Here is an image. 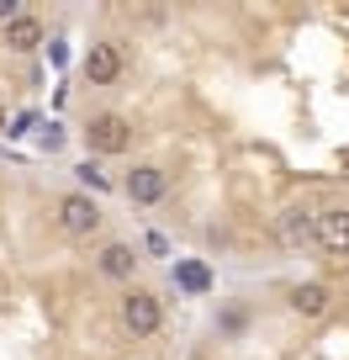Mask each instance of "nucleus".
<instances>
[{
    "label": "nucleus",
    "instance_id": "3",
    "mask_svg": "<svg viewBox=\"0 0 349 360\" xmlns=\"http://www.w3.org/2000/svg\"><path fill=\"white\" fill-rule=\"evenodd\" d=\"M127 143H133V122L117 112H96L91 122H85V148L91 154H127Z\"/></svg>",
    "mask_w": 349,
    "mask_h": 360
},
{
    "label": "nucleus",
    "instance_id": "1",
    "mask_svg": "<svg viewBox=\"0 0 349 360\" xmlns=\"http://www.w3.org/2000/svg\"><path fill=\"white\" fill-rule=\"evenodd\" d=\"M122 328L133 339H154L159 328H164V302H159V292H148V286H127V297H122Z\"/></svg>",
    "mask_w": 349,
    "mask_h": 360
},
{
    "label": "nucleus",
    "instance_id": "10",
    "mask_svg": "<svg viewBox=\"0 0 349 360\" xmlns=\"http://www.w3.org/2000/svg\"><path fill=\"white\" fill-rule=\"evenodd\" d=\"M43 43V22L37 16H16V22H6V48H16V53H32V48Z\"/></svg>",
    "mask_w": 349,
    "mask_h": 360
},
{
    "label": "nucleus",
    "instance_id": "15",
    "mask_svg": "<svg viewBox=\"0 0 349 360\" xmlns=\"http://www.w3.org/2000/svg\"><path fill=\"white\" fill-rule=\"evenodd\" d=\"M138 360H143V355H138Z\"/></svg>",
    "mask_w": 349,
    "mask_h": 360
},
{
    "label": "nucleus",
    "instance_id": "13",
    "mask_svg": "<svg viewBox=\"0 0 349 360\" xmlns=\"http://www.w3.org/2000/svg\"><path fill=\"white\" fill-rule=\"evenodd\" d=\"M22 16V0H0V22H16Z\"/></svg>",
    "mask_w": 349,
    "mask_h": 360
},
{
    "label": "nucleus",
    "instance_id": "8",
    "mask_svg": "<svg viewBox=\"0 0 349 360\" xmlns=\"http://www.w3.org/2000/svg\"><path fill=\"white\" fill-rule=\"evenodd\" d=\"M286 302H291V313H296V318H323V313H328V302H334V292H328L323 281H296Z\"/></svg>",
    "mask_w": 349,
    "mask_h": 360
},
{
    "label": "nucleus",
    "instance_id": "2",
    "mask_svg": "<svg viewBox=\"0 0 349 360\" xmlns=\"http://www.w3.org/2000/svg\"><path fill=\"white\" fill-rule=\"evenodd\" d=\"M53 217H58V233L64 238H91V233H101V223H106L101 207H96L85 191H64L53 202Z\"/></svg>",
    "mask_w": 349,
    "mask_h": 360
},
{
    "label": "nucleus",
    "instance_id": "6",
    "mask_svg": "<svg viewBox=\"0 0 349 360\" xmlns=\"http://www.w3.org/2000/svg\"><path fill=\"white\" fill-rule=\"evenodd\" d=\"M85 79L91 85H117V75H122V48L117 43H91V53H85Z\"/></svg>",
    "mask_w": 349,
    "mask_h": 360
},
{
    "label": "nucleus",
    "instance_id": "4",
    "mask_svg": "<svg viewBox=\"0 0 349 360\" xmlns=\"http://www.w3.org/2000/svg\"><path fill=\"white\" fill-rule=\"evenodd\" d=\"M122 196L133 207H159L169 196V175L159 165H133V169H127V180H122Z\"/></svg>",
    "mask_w": 349,
    "mask_h": 360
},
{
    "label": "nucleus",
    "instance_id": "12",
    "mask_svg": "<svg viewBox=\"0 0 349 360\" xmlns=\"http://www.w3.org/2000/svg\"><path fill=\"white\" fill-rule=\"evenodd\" d=\"M180 281H185V286H196V292H202V286H206V270H202V265H185V270H180Z\"/></svg>",
    "mask_w": 349,
    "mask_h": 360
},
{
    "label": "nucleus",
    "instance_id": "5",
    "mask_svg": "<svg viewBox=\"0 0 349 360\" xmlns=\"http://www.w3.org/2000/svg\"><path fill=\"white\" fill-rule=\"evenodd\" d=\"M312 238L328 255H349V207H323V212H312Z\"/></svg>",
    "mask_w": 349,
    "mask_h": 360
},
{
    "label": "nucleus",
    "instance_id": "14",
    "mask_svg": "<svg viewBox=\"0 0 349 360\" xmlns=\"http://www.w3.org/2000/svg\"><path fill=\"white\" fill-rule=\"evenodd\" d=\"M0 133H6V106H0Z\"/></svg>",
    "mask_w": 349,
    "mask_h": 360
},
{
    "label": "nucleus",
    "instance_id": "9",
    "mask_svg": "<svg viewBox=\"0 0 349 360\" xmlns=\"http://www.w3.org/2000/svg\"><path fill=\"white\" fill-rule=\"evenodd\" d=\"M275 233H281V244H286V249L312 244V212H307V207H286L281 223H275Z\"/></svg>",
    "mask_w": 349,
    "mask_h": 360
},
{
    "label": "nucleus",
    "instance_id": "7",
    "mask_svg": "<svg viewBox=\"0 0 349 360\" xmlns=\"http://www.w3.org/2000/svg\"><path fill=\"white\" fill-rule=\"evenodd\" d=\"M96 270H101L106 281H133V276H138V249L133 244H101Z\"/></svg>",
    "mask_w": 349,
    "mask_h": 360
},
{
    "label": "nucleus",
    "instance_id": "11",
    "mask_svg": "<svg viewBox=\"0 0 349 360\" xmlns=\"http://www.w3.org/2000/svg\"><path fill=\"white\" fill-rule=\"evenodd\" d=\"M74 175H79V180H85V186H91V191H106V186H112V180H106V175H101V169H96V165H91V159H85V165H79V169H74Z\"/></svg>",
    "mask_w": 349,
    "mask_h": 360
}]
</instances>
